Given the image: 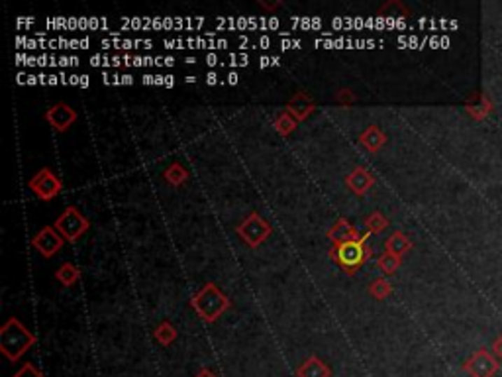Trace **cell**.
Masks as SVG:
<instances>
[{
	"label": "cell",
	"mask_w": 502,
	"mask_h": 377,
	"mask_svg": "<svg viewBox=\"0 0 502 377\" xmlns=\"http://www.w3.org/2000/svg\"><path fill=\"white\" fill-rule=\"evenodd\" d=\"M38 338L22 324L16 317H11L0 328V352L8 357V362H18L32 346H36Z\"/></svg>",
	"instance_id": "1"
},
{
	"label": "cell",
	"mask_w": 502,
	"mask_h": 377,
	"mask_svg": "<svg viewBox=\"0 0 502 377\" xmlns=\"http://www.w3.org/2000/svg\"><path fill=\"white\" fill-rule=\"evenodd\" d=\"M193 308L204 322H214L230 308V299L214 285L207 283L190 301Z\"/></svg>",
	"instance_id": "2"
},
{
	"label": "cell",
	"mask_w": 502,
	"mask_h": 377,
	"mask_svg": "<svg viewBox=\"0 0 502 377\" xmlns=\"http://www.w3.org/2000/svg\"><path fill=\"white\" fill-rule=\"evenodd\" d=\"M332 258L344 268V271L351 275L371 258V248L361 242H345L342 246H334Z\"/></svg>",
	"instance_id": "3"
},
{
	"label": "cell",
	"mask_w": 502,
	"mask_h": 377,
	"mask_svg": "<svg viewBox=\"0 0 502 377\" xmlns=\"http://www.w3.org/2000/svg\"><path fill=\"white\" fill-rule=\"evenodd\" d=\"M89 220L87 217L81 212L79 209H75V207H67V209L61 212L57 220H55V224H53V228L60 232L61 236L65 238V242H75V240H79L87 230H89Z\"/></svg>",
	"instance_id": "4"
},
{
	"label": "cell",
	"mask_w": 502,
	"mask_h": 377,
	"mask_svg": "<svg viewBox=\"0 0 502 377\" xmlns=\"http://www.w3.org/2000/svg\"><path fill=\"white\" fill-rule=\"evenodd\" d=\"M236 230L237 236L244 240L249 248H259L271 236V226L259 212H251Z\"/></svg>",
	"instance_id": "5"
},
{
	"label": "cell",
	"mask_w": 502,
	"mask_h": 377,
	"mask_svg": "<svg viewBox=\"0 0 502 377\" xmlns=\"http://www.w3.org/2000/svg\"><path fill=\"white\" fill-rule=\"evenodd\" d=\"M30 188L36 193V197L41 200H53L61 193V181L51 169L43 167L40 169L34 177L30 179Z\"/></svg>",
	"instance_id": "6"
},
{
	"label": "cell",
	"mask_w": 502,
	"mask_h": 377,
	"mask_svg": "<svg viewBox=\"0 0 502 377\" xmlns=\"http://www.w3.org/2000/svg\"><path fill=\"white\" fill-rule=\"evenodd\" d=\"M461 367L471 377H494L498 371V362L487 350H477L471 357L463 362Z\"/></svg>",
	"instance_id": "7"
},
{
	"label": "cell",
	"mask_w": 502,
	"mask_h": 377,
	"mask_svg": "<svg viewBox=\"0 0 502 377\" xmlns=\"http://www.w3.org/2000/svg\"><path fill=\"white\" fill-rule=\"evenodd\" d=\"M63 244H65V238L61 236L57 230L51 228V226L41 228L32 240V246L38 249L43 258H53L63 248Z\"/></svg>",
	"instance_id": "8"
},
{
	"label": "cell",
	"mask_w": 502,
	"mask_h": 377,
	"mask_svg": "<svg viewBox=\"0 0 502 377\" xmlns=\"http://www.w3.org/2000/svg\"><path fill=\"white\" fill-rule=\"evenodd\" d=\"M369 232L365 230L363 234L359 232V230L351 226L347 220H337L334 226L330 228L328 232V238L334 242V246H342L345 242H361V244H367V240H369Z\"/></svg>",
	"instance_id": "9"
},
{
	"label": "cell",
	"mask_w": 502,
	"mask_h": 377,
	"mask_svg": "<svg viewBox=\"0 0 502 377\" xmlns=\"http://www.w3.org/2000/svg\"><path fill=\"white\" fill-rule=\"evenodd\" d=\"M46 120L53 126V130H57V132H67V130L71 128V124L77 120V112L71 109L69 104L57 102V104H53V107L46 112Z\"/></svg>",
	"instance_id": "10"
},
{
	"label": "cell",
	"mask_w": 502,
	"mask_h": 377,
	"mask_svg": "<svg viewBox=\"0 0 502 377\" xmlns=\"http://www.w3.org/2000/svg\"><path fill=\"white\" fill-rule=\"evenodd\" d=\"M316 109V104L312 102V99L306 95V92H296L295 97L293 99L288 100V104H286V112L293 116L295 120H298V122H302V120H306L312 112H314Z\"/></svg>",
	"instance_id": "11"
},
{
	"label": "cell",
	"mask_w": 502,
	"mask_h": 377,
	"mask_svg": "<svg viewBox=\"0 0 502 377\" xmlns=\"http://www.w3.org/2000/svg\"><path fill=\"white\" fill-rule=\"evenodd\" d=\"M345 183H347V187L351 188L355 195H365V193L375 185V179L365 167H355L354 171L345 177Z\"/></svg>",
	"instance_id": "12"
},
{
	"label": "cell",
	"mask_w": 502,
	"mask_h": 377,
	"mask_svg": "<svg viewBox=\"0 0 502 377\" xmlns=\"http://www.w3.org/2000/svg\"><path fill=\"white\" fill-rule=\"evenodd\" d=\"M296 377H332V369L320 357H308L302 366L296 367Z\"/></svg>",
	"instance_id": "13"
},
{
	"label": "cell",
	"mask_w": 502,
	"mask_h": 377,
	"mask_svg": "<svg viewBox=\"0 0 502 377\" xmlns=\"http://www.w3.org/2000/svg\"><path fill=\"white\" fill-rule=\"evenodd\" d=\"M384 249L389 252V254H393L396 258L403 259L404 254H408L410 249H412V242L410 238L403 234V232H394L393 236H389L386 242H384Z\"/></svg>",
	"instance_id": "14"
},
{
	"label": "cell",
	"mask_w": 502,
	"mask_h": 377,
	"mask_svg": "<svg viewBox=\"0 0 502 377\" xmlns=\"http://www.w3.org/2000/svg\"><path fill=\"white\" fill-rule=\"evenodd\" d=\"M359 142H361V146H363L367 151L377 153V151H379V149L384 146L386 136H384L383 130L381 128H377V126H369V128L365 130L363 134L359 136Z\"/></svg>",
	"instance_id": "15"
},
{
	"label": "cell",
	"mask_w": 502,
	"mask_h": 377,
	"mask_svg": "<svg viewBox=\"0 0 502 377\" xmlns=\"http://www.w3.org/2000/svg\"><path fill=\"white\" fill-rule=\"evenodd\" d=\"M55 279L60 281V283H63L65 287H73L77 281L81 279V271L79 268H75L73 263H63V266H60L57 268V271H55Z\"/></svg>",
	"instance_id": "16"
},
{
	"label": "cell",
	"mask_w": 502,
	"mask_h": 377,
	"mask_svg": "<svg viewBox=\"0 0 502 377\" xmlns=\"http://www.w3.org/2000/svg\"><path fill=\"white\" fill-rule=\"evenodd\" d=\"M153 336L158 340L161 346H169V344H173L175 342V338H177V330L175 327L169 322V320H163L158 328H155V332H153Z\"/></svg>",
	"instance_id": "17"
},
{
	"label": "cell",
	"mask_w": 502,
	"mask_h": 377,
	"mask_svg": "<svg viewBox=\"0 0 502 377\" xmlns=\"http://www.w3.org/2000/svg\"><path fill=\"white\" fill-rule=\"evenodd\" d=\"M165 181H167L169 185H173V187H179V185H183L185 181L188 179V171L181 163H173V165H169L165 169Z\"/></svg>",
	"instance_id": "18"
},
{
	"label": "cell",
	"mask_w": 502,
	"mask_h": 377,
	"mask_svg": "<svg viewBox=\"0 0 502 377\" xmlns=\"http://www.w3.org/2000/svg\"><path fill=\"white\" fill-rule=\"evenodd\" d=\"M400 263H403V259L396 258L393 254H389V252L381 254L379 259H377V266H379V269L383 271L384 275H393V273H396V269L400 268Z\"/></svg>",
	"instance_id": "19"
},
{
	"label": "cell",
	"mask_w": 502,
	"mask_h": 377,
	"mask_svg": "<svg viewBox=\"0 0 502 377\" xmlns=\"http://www.w3.org/2000/svg\"><path fill=\"white\" fill-rule=\"evenodd\" d=\"M391 293H393V287H391V283L383 277L375 279V281H371V285H369V295L377 299V301H384Z\"/></svg>",
	"instance_id": "20"
},
{
	"label": "cell",
	"mask_w": 502,
	"mask_h": 377,
	"mask_svg": "<svg viewBox=\"0 0 502 377\" xmlns=\"http://www.w3.org/2000/svg\"><path fill=\"white\" fill-rule=\"evenodd\" d=\"M386 226H389V220L381 212H373L371 217H367V220H365V228H367L369 234H381Z\"/></svg>",
	"instance_id": "21"
},
{
	"label": "cell",
	"mask_w": 502,
	"mask_h": 377,
	"mask_svg": "<svg viewBox=\"0 0 502 377\" xmlns=\"http://www.w3.org/2000/svg\"><path fill=\"white\" fill-rule=\"evenodd\" d=\"M291 26L293 28H302V30H316V32H320L322 30V18H318V16H314V18H308V16H305V18H296V16H293L291 18Z\"/></svg>",
	"instance_id": "22"
},
{
	"label": "cell",
	"mask_w": 502,
	"mask_h": 377,
	"mask_svg": "<svg viewBox=\"0 0 502 377\" xmlns=\"http://www.w3.org/2000/svg\"><path fill=\"white\" fill-rule=\"evenodd\" d=\"M296 128V120L288 114V112H283L279 114L275 120V130L281 134V136H288L293 130Z\"/></svg>",
	"instance_id": "23"
},
{
	"label": "cell",
	"mask_w": 502,
	"mask_h": 377,
	"mask_svg": "<svg viewBox=\"0 0 502 377\" xmlns=\"http://www.w3.org/2000/svg\"><path fill=\"white\" fill-rule=\"evenodd\" d=\"M247 63H249V55L247 53H230L228 55V63H222L220 67H224V65H230V67H247Z\"/></svg>",
	"instance_id": "24"
},
{
	"label": "cell",
	"mask_w": 502,
	"mask_h": 377,
	"mask_svg": "<svg viewBox=\"0 0 502 377\" xmlns=\"http://www.w3.org/2000/svg\"><path fill=\"white\" fill-rule=\"evenodd\" d=\"M12 377H43V373H41L40 369L34 366V364L28 362V364H24Z\"/></svg>",
	"instance_id": "25"
},
{
	"label": "cell",
	"mask_w": 502,
	"mask_h": 377,
	"mask_svg": "<svg viewBox=\"0 0 502 377\" xmlns=\"http://www.w3.org/2000/svg\"><path fill=\"white\" fill-rule=\"evenodd\" d=\"M90 65L92 67H112V57L104 55V53H95L90 57Z\"/></svg>",
	"instance_id": "26"
},
{
	"label": "cell",
	"mask_w": 502,
	"mask_h": 377,
	"mask_svg": "<svg viewBox=\"0 0 502 377\" xmlns=\"http://www.w3.org/2000/svg\"><path fill=\"white\" fill-rule=\"evenodd\" d=\"M337 102L344 104V107H349V104H354L355 102V95L349 89H342L337 92Z\"/></svg>",
	"instance_id": "27"
},
{
	"label": "cell",
	"mask_w": 502,
	"mask_h": 377,
	"mask_svg": "<svg viewBox=\"0 0 502 377\" xmlns=\"http://www.w3.org/2000/svg\"><path fill=\"white\" fill-rule=\"evenodd\" d=\"M228 48V40L224 38H214V40H207V50L214 51V50H226Z\"/></svg>",
	"instance_id": "28"
},
{
	"label": "cell",
	"mask_w": 502,
	"mask_h": 377,
	"mask_svg": "<svg viewBox=\"0 0 502 377\" xmlns=\"http://www.w3.org/2000/svg\"><path fill=\"white\" fill-rule=\"evenodd\" d=\"M204 26V18H185V28H188V32H197Z\"/></svg>",
	"instance_id": "29"
},
{
	"label": "cell",
	"mask_w": 502,
	"mask_h": 377,
	"mask_svg": "<svg viewBox=\"0 0 502 377\" xmlns=\"http://www.w3.org/2000/svg\"><path fill=\"white\" fill-rule=\"evenodd\" d=\"M302 41L291 40V38H281V50H300Z\"/></svg>",
	"instance_id": "30"
},
{
	"label": "cell",
	"mask_w": 502,
	"mask_h": 377,
	"mask_svg": "<svg viewBox=\"0 0 502 377\" xmlns=\"http://www.w3.org/2000/svg\"><path fill=\"white\" fill-rule=\"evenodd\" d=\"M57 65H60V67H75V65H79V57H75V55H63V57H60V61H57Z\"/></svg>",
	"instance_id": "31"
},
{
	"label": "cell",
	"mask_w": 502,
	"mask_h": 377,
	"mask_svg": "<svg viewBox=\"0 0 502 377\" xmlns=\"http://www.w3.org/2000/svg\"><path fill=\"white\" fill-rule=\"evenodd\" d=\"M204 63H207L208 67H216V65H222V61H220V57H218L216 53H212V51L204 55Z\"/></svg>",
	"instance_id": "32"
},
{
	"label": "cell",
	"mask_w": 502,
	"mask_h": 377,
	"mask_svg": "<svg viewBox=\"0 0 502 377\" xmlns=\"http://www.w3.org/2000/svg\"><path fill=\"white\" fill-rule=\"evenodd\" d=\"M267 67H275V55L273 57H269V55L259 57V69H267Z\"/></svg>",
	"instance_id": "33"
},
{
	"label": "cell",
	"mask_w": 502,
	"mask_h": 377,
	"mask_svg": "<svg viewBox=\"0 0 502 377\" xmlns=\"http://www.w3.org/2000/svg\"><path fill=\"white\" fill-rule=\"evenodd\" d=\"M492 352H494V356H498L502 359V334L492 342Z\"/></svg>",
	"instance_id": "34"
},
{
	"label": "cell",
	"mask_w": 502,
	"mask_h": 377,
	"mask_svg": "<svg viewBox=\"0 0 502 377\" xmlns=\"http://www.w3.org/2000/svg\"><path fill=\"white\" fill-rule=\"evenodd\" d=\"M257 48H259V50H269V48H271V38H269V36H261V38L257 40Z\"/></svg>",
	"instance_id": "35"
},
{
	"label": "cell",
	"mask_w": 502,
	"mask_h": 377,
	"mask_svg": "<svg viewBox=\"0 0 502 377\" xmlns=\"http://www.w3.org/2000/svg\"><path fill=\"white\" fill-rule=\"evenodd\" d=\"M204 81H207V85H210V87H212V85H218L220 75H218V73H214V71H210L207 77H204Z\"/></svg>",
	"instance_id": "36"
},
{
	"label": "cell",
	"mask_w": 502,
	"mask_h": 377,
	"mask_svg": "<svg viewBox=\"0 0 502 377\" xmlns=\"http://www.w3.org/2000/svg\"><path fill=\"white\" fill-rule=\"evenodd\" d=\"M279 26H281V22L277 20L275 16H269V18H267V30H277Z\"/></svg>",
	"instance_id": "37"
},
{
	"label": "cell",
	"mask_w": 502,
	"mask_h": 377,
	"mask_svg": "<svg viewBox=\"0 0 502 377\" xmlns=\"http://www.w3.org/2000/svg\"><path fill=\"white\" fill-rule=\"evenodd\" d=\"M228 85H237V81H239V75H237L236 71H230L228 73Z\"/></svg>",
	"instance_id": "38"
},
{
	"label": "cell",
	"mask_w": 502,
	"mask_h": 377,
	"mask_svg": "<svg viewBox=\"0 0 502 377\" xmlns=\"http://www.w3.org/2000/svg\"><path fill=\"white\" fill-rule=\"evenodd\" d=\"M197 377H216V373L212 369H208V367H202V369H198Z\"/></svg>",
	"instance_id": "39"
},
{
	"label": "cell",
	"mask_w": 502,
	"mask_h": 377,
	"mask_svg": "<svg viewBox=\"0 0 502 377\" xmlns=\"http://www.w3.org/2000/svg\"><path fill=\"white\" fill-rule=\"evenodd\" d=\"M332 28H334V30L345 28V18H334V20H332Z\"/></svg>",
	"instance_id": "40"
},
{
	"label": "cell",
	"mask_w": 502,
	"mask_h": 377,
	"mask_svg": "<svg viewBox=\"0 0 502 377\" xmlns=\"http://www.w3.org/2000/svg\"><path fill=\"white\" fill-rule=\"evenodd\" d=\"M237 41H239V48H242V50H247V46H251V40H249L247 36H239Z\"/></svg>",
	"instance_id": "41"
},
{
	"label": "cell",
	"mask_w": 502,
	"mask_h": 377,
	"mask_svg": "<svg viewBox=\"0 0 502 377\" xmlns=\"http://www.w3.org/2000/svg\"><path fill=\"white\" fill-rule=\"evenodd\" d=\"M151 28L153 30H163V18H151Z\"/></svg>",
	"instance_id": "42"
},
{
	"label": "cell",
	"mask_w": 502,
	"mask_h": 377,
	"mask_svg": "<svg viewBox=\"0 0 502 377\" xmlns=\"http://www.w3.org/2000/svg\"><path fill=\"white\" fill-rule=\"evenodd\" d=\"M259 4H261L263 8H267V11H275V8L281 6V2H273V4H271V2H259Z\"/></svg>",
	"instance_id": "43"
},
{
	"label": "cell",
	"mask_w": 502,
	"mask_h": 377,
	"mask_svg": "<svg viewBox=\"0 0 502 377\" xmlns=\"http://www.w3.org/2000/svg\"><path fill=\"white\" fill-rule=\"evenodd\" d=\"M89 85H90V83H89V75H81V79H79V87H81V89H87Z\"/></svg>",
	"instance_id": "44"
},
{
	"label": "cell",
	"mask_w": 502,
	"mask_h": 377,
	"mask_svg": "<svg viewBox=\"0 0 502 377\" xmlns=\"http://www.w3.org/2000/svg\"><path fill=\"white\" fill-rule=\"evenodd\" d=\"M120 81H122V85H132L134 83V77L126 73V75H120Z\"/></svg>",
	"instance_id": "45"
},
{
	"label": "cell",
	"mask_w": 502,
	"mask_h": 377,
	"mask_svg": "<svg viewBox=\"0 0 502 377\" xmlns=\"http://www.w3.org/2000/svg\"><path fill=\"white\" fill-rule=\"evenodd\" d=\"M144 85H155V75H144Z\"/></svg>",
	"instance_id": "46"
},
{
	"label": "cell",
	"mask_w": 502,
	"mask_h": 377,
	"mask_svg": "<svg viewBox=\"0 0 502 377\" xmlns=\"http://www.w3.org/2000/svg\"><path fill=\"white\" fill-rule=\"evenodd\" d=\"M165 87H167V89L175 87V77H173V75H165Z\"/></svg>",
	"instance_id": "47"
},
{
	"label": "cell",
	"mask_w": 502,
	"mask_h": 377,
	"mask_svg": "<svg viewBox=\"0 0 502 377\" xmlns=\"http://www.w3.org/2000/svg\"><path fill=\"white\" fill-rule=\"evenodd\" d=\"M359 28H365V20L363 18H354V30H359Z\"/></svg>",
	"instance_id": "48"
},
{
	"label": "cell",
	"mask_w": 502,
	"mask_h": 377,
	"mask_svg": "<svg viewBox=\"0 0 502 377\" xmlns=\"http://www.w3.org/2000/svg\"><path fill=\"white\" fill-rule=\"evenodd\" d=\"M102 83L104 85H112V75H109L106 71H102Z\"/></svg>",
	"instance_id": "49"
},
{
	"label": "cell",
	"mask_w": 502,
	"mask_h": 377,
	"mask_svg": "<svg viewBox=\"0 0 502 377\" xmlns=\"http://www.w3.org/2000/svg\"><path fill=\"white\" fill-rule=\"evenodd\" d=\"M90 40L89 38H81V50H89Z\"/></svg>",
	"instance_id": "50"
},
{
	"label": "cell",
	"mask_w": 502,
	"mask_h": 377,
	"mask_svg": "<svg viewBox=\"0 0 502 377\" xmlns=\"http://www.w3.org/2000/svg\"><path fill=\"white\" fill-rule=\"evenodd\" d=\"M79 79H81V75H71L69 85H75V87H79Z\"/></svg>",
	"instance_id": "51"
},
{
	"label": "cell",
	"mask_w": 502,
	"mask_h": 377,
	"mask_svg": "<svg viewBox=\"0 0 502 377\" xmlns=\"http://www.w3.org/2000/svg\"><path fill=\"white\" fill-rule=\"evenodd\" d=\"M175 65V57H165V67H173Z\"/></svg>",
	"instance_id": "52"
},
{
	"label": "cell",
	"mask_w": 502,
	"mask_h": 377,
	"mask_svg": "<svg viewBox=\"0 0 502 377\" xmlns=\"http://www.w3.org/2000/svg\"><path fill=\"white\" fill-rule=\"evenodd\" d=\"M185 83H187V85L188 83H197V77H195V75H188V77H185Z\"/></svg>",
	"instance_id": "53"
},
{
	"label": "cell",
	"mask_w": 502,
	"mask_h": 377,
	"mask_svg": "<svg viewBox=\"0 0 502 377\" xmlns=\"http://www.w3.org/2000/svg\"><path fill=\"white\" fill-rule=\"evenodd\" d=\"M185 63H187V65H195V63H197V60H195V57H187V60H185Z\"/></svg>",
	"instance_id": "54"
}]
</instances>
